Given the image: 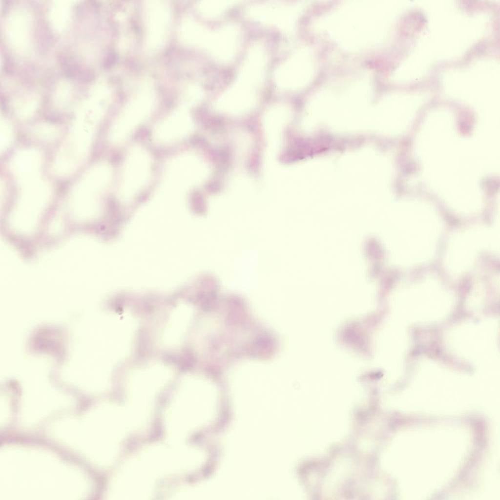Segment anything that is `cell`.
Here are the masks:
<instances>
[{
    "label": "cell",
    "mask_w": 500,
    "mask_h": 500,
    "mask_svg": "<svg viewBox=\"0 0 500 500\" xmlns=\"http://www.w3.org/2000/svg\"><path fill=\"white\" fill-rule=\"evenodd\" d=\"M240 31L234 24H228L210 31L205 50L222 62L232 60L240 42Z\"/></svg>",
    "instance_id": "ba28073f"
},
{
    "label": "cell",
    "mask_w": 500,
    "mask_h": 500,
    "mask_svg": "<svg viewBox=\"0 0 500 500\" xmlns=\"http://www.w3.org/2000/svg\"><path fill=\"white\" fill-rule=\"evenodd\" d=\"M204 171L201 162L195 155L185 153L168 163L163 181L185 189L200 182Z\"/></svg>",
    "instance_id": "5b68a950"
},
{
    "label": "cell",
    "mask_w": 500,
    "mask_h": 500,
    "mask_svg": "<svg viewBox=\"0 0 500 500\" xmlns=\"http://www.w3.org/2000/svg\"><path fill=\"white\" fill-rule=\"evenodd\" d=\"M72 95V88L70 83L62 82L59 83L55 92V102L59 106L65 105L70 100Z\"/></svg>",
    "instance_id": "9a60e30c"
},
{
    "label": "cell",
    "mask_w": 500,
    "mask_h": 500,
    "mask_svg": "<svg viewBox=\"0 0 500 500\" xmlns=\"http://www.w3.org/2000/svg\"><path fill=\"white\" fill-rule=\"evenodd\" d=\"M98 123L91 117L77 114L75 124L54 160L60 170L70 174L83 163L89 151Z\"/></svg>",
    "instance_id": "7a4b0ae2"
},
{
    "label": "cell",
    "mask_w": 500,
    "mask_h": 500,
    "mask_svg": "<svg viewBox=\"0 0 500 500\" xmlns=\"http://www.w3.org/2000/svg\"><path fill=\"white\" fill-rule=\"evenodd\" d=\"M155 104L153 86L149 81H146L128 102L115 121L109 133L111 142L114 145L123 143L149 117Z\"/></svg>",
    "instance_id": "6da1fadb"
},
{
    "label": "cell",
    "mask_w": 500,
    "mask_h": 500,
    "mask_svg": "<svg viewBox=\"0 0 500 500\" xmlns=\"http://www.w3.org/2000/svg\"><path fill=\"white\" fill-rule=\"evenodd\" d=\"M210 31L190 18H186L179 30V38L186 44L205 49Z\"/></svg>",
    "instance_id": "8fae6325"
},
{
    "label": "cell",
    "mask_w": 500,
    "mask_h": 500,
    "mask_svg": "<svg viewBox=\"0 0 500 500\" xmlns=\"http://www.w3.org/2000/svg\"><path fill=\"white\" fill-rule=\"evenodd\" d=\"M236 1L229 0H204L197 4L199 14L207 19H214L221 15Z\"/></svg>",
    "instance_id": "4fadbf2b"
},
{
    "label": "cell",
    "mask_w": 500,
    "mask_h": 500,
    "mask_svg": "<svg viewBox=\"0 0 500 500\" xmlns=\"http://www.w3.org/2000/svg\"><path fill=\"white\" fill-rule=\"evenodd\" d=\"M0 131V147L1 151L5 150L10 144L13 136V130L8 121L1 119Z\"/></svg>",
    "instance_id": "e0dca14e"
},
{
    "label": "cell",
    "mask_w": 500,
    "mask_h": 500,
    "mask_svg": "<svg viewBox=\"0 0 500 500\" xmlns=\"http://www.w3.org/2000/svg\"><path fill=\"white\" fill-rule=\"evenodd\" d=\"M193 127L188 109L182 106L159 122L153 131V137L159 144L172 143L187 136Z\"/></svg>",
    "instance_id": "52a82bcc"
},
{
    "label": "cell",
    "mask_w": 500,
    "mask_h": 500,
    "mask_svg": "<svg viewBox=\"0 0 500 500\" xmlns=\"http://www.w3.org/2000/svg\"><path fill=\"white\" fill-rule=\"evenodd\" d=\"M203 91L196 85H190L186 90L182 99V106L188 107L196 104L202 98Z\"/></svg>",
    "instance_id": "2e32d148"
},
{
    "label": "cell",
    "mask_w": 500,
    "mask_h": 500,
    "mask_svg": "<svg viewBox=\"0 0 500 500\" xmlns=\"http://www.w3.org/2000/svg\"><path fill=\"white\" fill-rule=\"evenodd\" d=\"M38 103L39 100L36 96L30 94L15 100L13 106L16 113L19 117L26 118L34 113Z\"/></svg>",
    "instance_id": "5bb4252c"
},
{
    "label": "cell",
    "mask_w": 500,
    "mask_h": 500,
    "mask_svg": "<svg viewBox=\"0 0 500 500\" xmlns=\"http://www.w3.org/2000/svg\"><path fill=\"white\" fill-rule=\"evenodd\" d=\"M151 173V160L147 151L134 146L129 151L124 165L119 188L120 197L125 201L134 197L146 185Z\"/></svg>",
    "instance_id": "3957f363"
},
{
    "label": "cell",
    "mask_w": 500,
    "mask_h": 500,
    "mask_svg": "<svg viewBox=\"0 0 500 500\" xmlns=\"http://www.w3.org/2000/svg\"><path fill=\"white\" fill-rule=\"evenodd\" d=\"M70 0H57L53 1L49 11V20L52 28L62 32L67 26L70 18L71 3Z\"/></svg>",
    "instance_id": "7c38bea8"
},
{
    "label": "cell",
    "mask_w": 500,
    "mask_h": 500,
    "mask_svg": "<svg viewBox=\"0 0 500 500\" xmlns=\"http://www.w3.org/2000/svg\"><path fill=\"white\" fill-rule=\"evenodd\" d=\"M32 22L29 13L23 8L10 12L5 22L7 40L12 48L20 54L30 52L32 47Z\"/></svg>",
    "instance_id": "8992f818"
},
{
    "label": "cell",
    "mask_w": 500,
    "mask_h": 500,
    "mask_svg": "<svg viewBox=\"0 0 500 500\" xmlns=\"http://www.w3.org/2000/svg\"><path fill=\"white\" fill-rule=\"evenodd\" d=\"M34 131L36 135L44 139H53L58 134V130L55 126L46 124L39 125Z\"/></svg>",
    "instance_id": "ac0fdd59"
},
{
    "label": "cell",
    "mask_w": 500,
    "mask_h": 500,
    "mask_svg": "<svg viewBox=\"0 0 500 500\" xmlns=\"http://www.w3.org/2000/svg\"><path fill=\"white\" fill-rule=\"evenodd\" d=\"M171 11L167 1L148 0L144 4L146 43L150 51L158 50L165 43L171 24Z\"/></svg>",
    "instance_id": "277c9868"
},
{
    "label": "cell",
    "mask_w": 500,
    "mask_h": 500,
    "mask_svg": "<svg viewBox=\"0 0 500 500\" xmlns=\"http://www.w3.org/2000/svg\"><path fill=\"white\" fill-rule=\"evenodd\" d=\"M249 19L266 25L274 26L289 32L292 23V8L283 2H269L251 5L246 11Z\"/></svg>",
    "instance_id": "9c48e42d"
},
{
    "label": "cell",
    "mask_w": 500,
    "mask_h": 500,
    "mask_svg": "<svg viewBox=\"0 0 500 500\" xmlns=\"http://www.w3.org/2000/svg\"><path fill=\"white\" fill-rule=\"evenodd\" d=\"M41 157L35 149H25L18 153L11 162L14 175L24 185L38 179L41 165Z\"/></svg>",
    "instance_id": "30bf717a"
}]
</instances>
